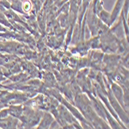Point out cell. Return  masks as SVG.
I'll list each match as a JSON object with an SVG mask.
<instances>
[{"instance_id":"obj_1","label":"cell","mask_w":129,"mask_h":129,"mask_svg":"<svg viewBox=\"0 0 129 129\" xmlns=\"http://www.w3.org/2000/svg\"><path fill=\"white\" fill-rule=\"evenodd\" d=\"M123 2H124V0H118V1H117V3L114 8V10L112 12V15H111V20L112 21H114L116 19L117 16L119 14L120 11L121 9V7L123 6Z\"/></svg>"}]
</instances>
